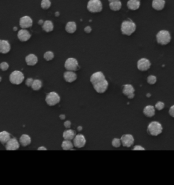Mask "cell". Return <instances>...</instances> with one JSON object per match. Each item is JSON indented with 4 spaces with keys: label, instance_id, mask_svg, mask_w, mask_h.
Listing matches in <instances>:
<instances>
[{
    "label": "cell",
    "instance_id": "40",
    "mask_svg": "<svg viewBox=\"0 0 174 185\" xmlns=\"http://www.w3.org/2000/svg\"><path fill=\"white\" fill-rule=\"evenodd\" d=\"M169 113L171 116H172V117H174V105L170 107L169 111Z\"/></svg>",
    "mask_w": 174,
    "mask_h": 185
},
{
    "label": "cell",
    "instance_id": "5",
    "mask_svg": "<svg viewBox=\"0 0 174 185\" xmlns=\"http://www.w3.org/2000/svg\"><path fill=\"white\" fill-rule=\"evenodd\" d=\"M24 74L20 71H14L12 72L10 75V77H9L10 83L14 84V85H19V84L22 83L24 81Z\"/></svg>",
    "mask_w": 174,
    "mask_h": 185
},
{
    "label": "cell",
    "instance_id": "48",
    "mask_svg": "<svg viewBox=\"0 0 174 185\" xmlns=\"http://www.w3.org/2000/svg\"><path fill=\"white\" fill-rule=\"evenodd\" d=\"M139 1H140V0H139Z\"/></svg>",
    "mask_w": 174,
    "mask_h": 185
},
{
    "label": "cell",
    "instance_id": "25",
    "mask_svg": "<svg viewBox=\"0 0 174 185\" xmlns=\"http://www.w3.org/2000/svg\"><path fill=\"white\" fill-rule=\"evenodd\" d=\"M11 139V135L6 131H2L0 133V142L4 145H6L9 140Z\"/></svg>",
    "mask_w": 174,
    "mask_h": 185
},
{
    "label": "cell",
    "instance_id": "11",
    "mask_svg": "<svg viewBox=\"0 0 174 185\" xmlns=\"http://www.w3.org/2000/svg\"><path fill=\"white\" fill-rule=\"evenodd\" d=\"M123 146L130 147L134 143V138L131 134H124L120 138Z\"/></svg>",
    "mask_w": 174,
    "mask_h": 185
},
{
    "label": "cell",
    "instance_id": "8",
    "mask_svg": "<svg viewBox=\"0 0 174 185\" xmlns=\"http://www.w3.org/2000/svg\"><path fill=\"white\" fill-rule=\"evenodd\" d=\"M108 86H109V83L106 80H104L103 81H100V82L93 85V87H94L95 90L99 94L104 93L105 91L107 90Z\"/></svg>",
    "mask_w": 174,
    "mask_h": 185
},
{
    "label": "cell",
    "instance_id": "21",
    "mask_svg": "<svg viewBox=\"0 0 174 185\" xmlns=\"http://www.w3.org/2000/svg\"><path fill=\"white\" fill-rule=\"evenodd\" d=\"M140 1L139 0H129L127 2V7L130 10L135 11L138 10L140 7Z\"/></svg>",
    "mask_w": 174,
    "mask_h": 185
},
{
    "label": "cell",
    "instance_id": "3",
    "mask_svg": "<svg viewBox=\"0 0 174 185\" xmlns=\"http://www.w3.org/2000/svg\"><path fill=\"white\" fill-rule=\"evenodd\" d=\"M148 132L151 136H157L162 133L163 127L159 122L158 121H152L148 125Z\"/></svg>",
    "mask_w": 174,
    "mask_h": 185
},
{
    "label": "cell",
    "instance_id": "42",
    "mask_svg": "<svg viewBox=\"0 0 174 185\" xmlns=\"http://www.w3.org/2000/svg\"><path fill=\"white\" fill-rule=\"evenodd\" d=\"M38 150H47V149H46L45 146H40L39 148L38 149Z\"/></svg>",
    "mask_w": 174,
    "mask_h": 185
},
{
    "label": "cell",
    "instance_id": "19",
    "mask_svg": "<svg viewBox=\"0 0 174 185\" xmlns=\"http://www.w3.org/2000/svg\"><path fill=\"white\" fill-rule=\"evenodd\" d=\"M165 6V0H153L152 3V6L155 10H162Z\"/></svg>",
    "mask_w": 174,
    "mask_h": 185
},
{
    "label": "cell",
    "instance_id": "46",
    "mask_svg": "<svg viewBox=\"0 0 174 185\" xmlns=\"http://www.w3.org/2000/svg\"><path fill=\"white\" fill-rule=\"evenodd\" d=\"M44 22H43L42 20H40V21H39V24H44Z\"/></svg>",
    "mask_w": 174,
    "mask_h": 185
},
{
    "label": "cell",
    "instance_id": "30",
    "mask_svg": "<svg viewBox=\"0 0 174 185\" xmlns=\"http://www.w3.org/2000/svg\"><path fill=\"white\" fill-rule=\"evenodd\" d=\"M42 82L41 80H34L33 83L32 84V88L35 90V91H38L40 90V89L42 88Z\"/></svg>",
    "mask_w": 174,
    "mask_h": 185
},
{
    "label": "cell",
    "instance_id": "4",
    "mask_svg": "<svg viewBox=\"0 0 174 185\" xmlns=\"http://www.w3.org/2000/svg\"><path fill=\"white\" fill-rule=\"evenodd\" d=\"M103 9V5L100 0H89L87 4V10L91 13L101 12Z\"/></svg>",
    "mask_w": 174,
    "mask_h": 185
},
{
    "label": "cell",
    "instance_id": "23",
    "mask_svg": "<svg viewBox=\"0 0 174 185\" xmlns=\"http://www.w3.org/2000/svg\"><path fill=\"white\" fill-rule=\"evenodd\" d=\"M19 142L22 146L25 147L30 145L31 142H32V139H31L30 136L27 135V134H23V135L20 137Z\"/></svg>",
    "mask_w": 174,
    "mask_h": 185
},
{
    "label": "cell",
    "instance_id": "6",
    "mask_svg": "<svg viewBox=\"0 0 174 185\" xmlns=\"http://www.w3.org/2000/svg\"><path fill=\"white\" fill-rule=\"evenodd\" d=\"M46 102L50 106H55L59 103L61 101V97L57 92H49L46 96Z\"/></svg>",
    "mask_w": 174,
    "mask_h": 185
},
{
    "label": "cell",
    "instance_id": "27",
    "mask_svg": "<svg viewBox=\"0 0 174 185\" xmlns=\"http://www.w3.org/2000/svg\"><path fill=\"white\" fill-rule=\"evenodd\" d=\"M75 136H76L75 131L72 130H65L63 134V137L64 140H74Z\"/></svg>",
    "mask_w": 174,
    "mask_h": 185
},
{
    "label": "cell",
    "instance_id": "37",
    "mask_svg": "<svg viewBox=\"0 0 174 185\" xmlns=\"http://www.w3.org/2000/svg\"><path fill=\"white\" fill-rule=\"evenodd\" d=\"M34 80H33V78H28V79L25 81V84L27 87H32V84L33 83Z\"/></svg>",
    "mask_w": 174,
    "mask_h": 185
},
{
    "label": "cell",
    "instance_id": "16",
    "mask_svg": "<svg viewBox=\"0 0 174 185\" xmlns=\"http://www.w3.org/2000/svg\"><path fill=\"white\" fill-rule=\"evenodd\" d=\"M31 34L27 30L25 29H22L18 31V33L17 34V37L18 39H19L21 42H27V41L29 40L31 38Z\"/></svg>",
    "mask_w": 174,
    "mask_h": 185
},
{
    "label": "cell",
    "instance_id": "13",
    "mask_svg": "<svg viewBox=\"0 0 174 185\" xmlns=\"http://www.w3.org/2000/svg\"><path fill=\"white\" fill-rule=\"evenodd\" d=\"M104 80H105V75L101 71L95 72V73L91 75V78H90V81H91V83L93 84V86Z\"/></svg>",
    "mask_w": 174,
    "mask_h": 185
},
{
    "label": "cell",
    "instance_id": "45",
    "mask_svg": "<svg viewBox=\"0 0 174 185\" xmlns=\"http://www.w3.org/2000/svg\"><path fill=\"white\" fill-rule=\"evenodd\" d=\"M109 2H117V1H120V0H108Z\"/></svg>",
    "mask_w": 174,
    "mask_h": 185
},
{
    "label": "cell",
    "instance_id": "24",
    "mask_svg": "<svg viewBox=\"0 0 174 185\" xmlns=\"http://www.w3.org/2000/svg\"><path fill=\"white\" fill-rule=\"evenodd\" d=\"M144 115L148 117H152L155 115V109L153 106L148 105L146 106L143 111Z\"/></svg>",
    "mask_w": 174,
    "mask_h": 185
},
{
    "label": "cell",
    "instance_id": "12",
    "mask_svg": "<svg viewBox=\"0 0 174 185\" xmlns=\"http://www.w3.org/2000/svg\"><path fill=\"white\" fill-rule=\"evenodd\" d=\"M135 89L130 84H126L123 87V93L124 95L127 96L129 99H132L135 96Z\"/></svg>",
    "mask_w": 174,
    "mask_h": 185
},
{
    "label": "cell",
    "instance_id": "22",
    "mask_svg": "<svg viewBox=\"0 0 174 185\" xmlns=\"http://www.w3.org/2000/svg\"><path fill=\"white\" fill-rule=\"evenodd\" d=\"M77 30V25L75 22L70 21L65 25V31L68 33L72 34L74 33Z\"/></svg>",
    "mask_w": 174,
    "mask_h": 185
},
{
    "label": "cell",
    "instance_id": "33",
    "mask_svg": "<svg viewBox=\"0 0 174 185\" xmlns=\"http://www.w3.org/2000/svg\"><path fill=\"white\" fill-rule=\"evenodd\" d=\"M121 143H122L121 140L119 139H116H116H114L112 141V146L115 147V148H119V147H120Z\"/></svg>",
    "mask_w": 174,
    "mask_h": 185
},
{
    "label": "cell",
    "instance_id": "34",
    "mask_svg": "<svg viewBox=\"0 0 174 185\" xmlns=\"http://www.w3.org/2000/svg\"><path fill=\"white\" fill-rule=\"evenodd\" d=\"M147 81L149 84L153 85V84L156 83L157 82V77L154 75H149L147 78Z\"/></svg>",
    "mask_w": 174,
    "mask_h": 185
},
{
    "label": "cell",
    "instance_id": "31",
    "mask_svg": "<svg viewBox=\"0 0 174 185\" xmlns=\"http://www.w3.org/2000/svg\"><path fill=\"white\" fill-rule=\"evenodd\" d=\"M54 57H55L54 53L51 51L46 52L44 53V59L46 61H52V59L54 58Z\"/></svg>",
    "mask_w": 174,
    "mask_h": 185
},
{
    "label": "cell",
    "instance_id": "28",
    "mask_svg": "<svg viewBox=\"0 0 174 185\" xmlns=\"http://www.w3.org/2000/svg\"><path fill=\"white\" fill-rule=\"evenodd\" d=\"M109 6H110V8L112 11H119L120 10L121 8H122V3L120 2V1L112 2H110Z\"/></svg>",
    "mask_w": 174,
    "mask_h": 185
},
{
    "label": "cell",
    "instance_id": "20",
    "mask_svg": "<svg viewBox=\"0 0 174 185\" xmlns=\"http://www.w3.org/2000/svg\"><path fill=\"white\" fill-rule=\"evenodd\" d=\"M25 62L27 65L34 66L38 63V58L35 54H30L25 57Z\"/></svg>",
    "mask_w": 174,
    "mask_h": 185
},
{
    "label": "cell",
    "instance_id": "2",
    "mask_svg": "<svg viewBox=\"0 0 174 185\" xmlns=\"http://www.w3.org/2000/svg\"><path fill=\"white\" fill-rule=\"evenodd\" d=\"M157 41L158 43L161 45H167L171 42L172 37L168 31L161 30L157 34Z\"/></svg>",
    "mask_w": 174,
    "mask_h": 185
},
{
    "label": "cell",
    "instance_id": "1",
    "mask_svg": "<svg viewBox=\"0 0 174 185\" xmlns=\"http://www.w3.org/2000/svg\"><path fill=\"white\" fill-rule=\"evenodd\" d=\"M121 32L125 35L130 36L136 30V24L131 20H125L121 24Z\"/></svg>",
    "mask_w": 174,
    "mask_h": 185
},
{
    "label": "cell",
    "instance_id": "39",
    "mask_svg": "<svg viewBox=\"0 0 174 185\" xmlns=\"http://www.w3.org/2000/svg\"><path fill=\"white\" fill-rule=\"evenodd\" d=\"M71 123L70 121H65L64 122V127L65 128H67L68 129V128H70L71 127Z\"/></svg>",
    "mask_w": 174,
    "mask_h": 185
},
{
    "label": "cell",
    "instance_id": "36",
    "mask_svg": "<svg viewBox=\"0 0 174 185\" xmlns=\"http://www.w3.org/2000/svg\"><path fill=\"white\" fill-rule=\"evenodd\" d=\"M0 68H1L2 71H7L8 69L9 65L7 63V62H2L1 64H0Z\"/></svg>",
    "mask_w": 174,
    "mask_h": 185
},
{
    "label": "cell",
    "instance_id": "32",
    "mask_svg": "<svg viewBox=\"0 0 174 185\" xmlns=\"http://www.w3.org/2000/svg\"><path fill=\"white\" fill-rule=\"evenodd\" d=\"M51 2L50 0H42L41 7L44 10H47V9L51 8Z\"/></svg>",
    "mask_w": 174,
    "mask_h": 185
},
{
    "label": "cell",
    "instance_id": "14",
    "mask_svg": "<svg viewBox=\"0 0 174 185\" xmlns=\"http://www.w3.org/2000/svg\"><path fill=\"white\" fill-rule=\"evenodd\" d=\"M86 140L85 137L82 134H78L74 139V146L77 148H82L85 146Z\"/></svg>",
    "mask_w": 174,
    "mask_h": 185
},
{
    "label": "cell",
    "instance_id": "9",
    "mask_svg": "<svg viewBox=\"0 0 174 185\" xmlns=\"http://www.w3.org/2000/svg\"><path fill=\"white\" fill-rule=\"evenodd\" d=\"M138 68L139 71H146L148 70L151 67V62L147 58H141L138 61Z\"/></svg>",
    "mask_w": 174,
    "mask_h": 185
},
{
    "label": "cell",
    "instance_id": "47",
    "mask_svg": "<svg viewBox=\"0 0 174 185\" xmlns=\"http://www.w3.org/2000/svg\"><path fill=\"white\" fill-rule=\"evenodd\" d=\"M14 31H16V30H17V28H16V27H14Z\"/></svg>",
    "mask_w": 174,
    "mask_h": 185
},
{
    "label": "cell",
    "instance_id": "43",
    "mask_svg": "<svg viewBox=\"0 0 174 185\" xmlns=\"http://www.w3.org/2000/svg\"><path fill=\"white\" fill-rule=\"evenodd\" d=\"M59 117H60L61 120H65V115H63V114H62V115H61L59 116Z\"/></svg>",
    "mask_w": 174,
    "mask_h": 185
},
{
    "label": "cell",
    "instance_id": "7",
    "mask_svg": "<svg viewBox=\"0 0 174 185\" xmlns=\"http://www.w3.org/2000/svg\"><path fill=\"white\" fill-rule=\"evenodd\" d=\"M64 67L67 71H76L79 68L78 62L74 58H67L65 62Z\"/></svg>",
    "mask_w": 174,
    "mask_h": 185
},
{
    "label": "cell",
    "instance_id": "29",
    "mask_svg": "<svg viewBox=\"0 0 174 185\" xmlns=\"http://www.w3.org/2000/svg\"><path fill=\"white\" fill-rule=\"evenodd\" d=\"M74 145L71 142V140H65L63 141V142L61 144V147L62 149L65 150H71L73 149Z\"/></svg>",
    "mask_w": 174,
    "mask_h": 185
},
{
    "label": "cell",
    "instance_id": "26",
    "mask_svg": "<svg viewBox=\"0 0 174 185\" xmlns=\"http://www.w3.org/2000/svg\"><path fill=\"white\" fill-rule=\"evenodd\" d=\"M42 29L46 33H50L54 29V24L51 20H46L42 25Z\"/></svg>",
    "mask_w": 174,
    "mask_h": 185
},
{
    "label": "cell",
    "instance_id": "41",
    "mask_svg": "<svg viewBox=\"0 0 174 185\" xmlns=\"http://www.w3.org/2000/svg\"><path fill=\"white\" fill-rule=\"evenodd\" d=\"M85 33H90L92 31V29H91V27H90V26H87V27H86L85 28Z\"/></svg>",
    "mask_w": 174,
    "mask_h": 185
},
{
    "label": "cell",
    "instance_id": "17",
    "mask_svg": "<svg viewBox=\"0 0 174 185\" xmlns=\"http://www.w3.org/2000/svg\"><path fill=\"white\" fill-rule=\"evenodd\" d=\"M63 77L65 81L68 83H72L77 80V75L76 73H74V71H67L64 73Z\"/></svg>",
    "mask_w": 174,
    "mask_h": 185
},
{
    "label": "cell",
    "instance_id": "15",
    "mask_svg": "<svg viewBox=\"0 0 174 185\" xmlns=\"http://www.w3.org/2000/svg\"><path fill=\"white\" fill-rule=\"evenodd\" d=\"M19 146V142L14 138H11V139L6 144V149L8 150H16L18 149Z\"/></svg>",
    "mask_w": 174,
    "mask_h": 185
},
{
    "label": "cell",
    "instance_id": "18",
    "mask_svg": "<svg viewBox=\"0 0 174 185\" xmlns=\"http://www.w3.org/2000/svg\"><path fill=\"white\" fill-rule=\"evenodd\" d=\"M11 46L7 40H0V52L2 54H7L10 51Z\"/></svg>",
    "mask_w": 174,
    "mask_h": 185
},
{
    "label": "cell",
    "instance_id": "35",
    "mask_svg": "<svg viewBox=\"0 0 174 185\" xmlns=\"http://www.w3.org/2000/svg\"><path fill=\"white\" fill-rule=\"evenodd\" d=\"M164 107H165V104L163 102H161V101L157 102L156 105H155V108H156L158 111L163 110Z\"/></svg>",
    "mask_w": 174,
    "mask_h": 185
},
{
    "label": "cell",
    "instance_id": "44",
    "mask_svg": "<svg viewBox=\"0 0 174 185\" xmlns=\"http://www.w3.org/2000/svg\"><path fill=\"white\" fill-rule=\"evenodd\" d=\"M82 130V126H78V131H81Z\"/></svg>",
    "mask_w": 174,
    "mask_h": 185
},
{
    "label": "cell",
    "instance_id": "38",
    "mask_svg": "<svg viewBox=\"0 0 174 185\" xmlns=\"http://www.w3.org/2000/svg\"><path fill=\"white\" fill-rule=\"evenodd\" d=\"M133 150H145V149L140 145H136L133 148Z\"/></svg>",
    "mask_w": 174,
    "mask_h": 185
},
{
    "label": "cell",
    "instance_id": "10",
    "mask_svg": "<svg viewBox=\"0 0 174 185\" xmlns=\"http://www.w3.org/2000/svg\"><path fill=\"white\" fill-rule=\"evenodd\" d=\"M19 25L22 29H28L32 27L33 20L29 16H24L20 18Z\"/></svg>",
    "mask_w": 174,
    "mask_h": 185
}]
</instances>
